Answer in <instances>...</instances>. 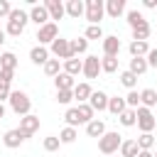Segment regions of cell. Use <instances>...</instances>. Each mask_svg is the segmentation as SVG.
I'll use <instances>...</instances> for the list:
<instances>
[{"label":"cell","mask_w":157,"mask_h":157,"mask_svg":"<svg viewBox=\"0 0 157 157\" xmlns=\"http://www.w3.org/2000/svg\"><path fill=\"white\" fill-rule=\"evenodd\" d=\"M27 22H29V15H27L25 10L12 7V12H10V17H7V29H5V34L20 37V34L25 32V25H27Z\"/></svg>","instance_id":"cell-1"},{"label":"cell","mask_w":157,"mask_h":157,"mask_svg":"<svg viewBox=\"0 0 157 157\" xmlns=\"http://www.w3.org/2000/svg\"><path fill=\"white\" fill-rule=\"evenodd\" d=\"M10 108L20 115V118H25V115H29V108H32V101H29V96L25 93V91H12L10 93Z\"/></svg>","instance_id":"cell-2"},{"label":"cell","mask_w":157,"mask_h":157,"mask_svg":"<svg viewBox=\"0 0 157 157\" xmlns=\"http://www.w3.org/2000/svg\"><path fill=\"white\" fill-rule=\"evenodd\" d=\"M120 145H123V135H118V132H105L101 140H98V150L103 152V155H115L118 150H120Z\"/></svg>","instance_id":"cell-3"},{"label":"cell","mask_w":157,"mask_h":157,"mask_svg":"<svg viewBox=\"0 0 157 157\" xmlns=\"http://www.w3.org/2000/svg\"><path fill=\"white\" fill-rule=\"evenodd\" d=\"M103 15H105L103 0H86V20H88L91 25H101Z\"/></svg>","instance_id":"cell-4"},{"label":"cell","mask_w":157,"mask_h":157,"mask_svg":"<svg viewBox=\"0 0 157 157\" xmlns=\"http://www.w3.org/2000/svg\"><path fill=\"white\" fill-rule=\"evenodd\" d=\"M52 54H54L56 59H64V61H69V59H74V52H71V39H64V37H56V39L52 42Z\"/></svg>","instance_id":"cell-5"},{"label":"cell","mask_w":157,"mask_h":157,"mask_svg":"<svg viewBox=\"0 0 157 157\" xmlns=\"http://www.w3.org/2000/svg\"><path fill=\"white\" fill-rule=\"evenodd\" d=\"M155 125H157L155 113H152L150 108L140 105V108H137V128H140L142 132H152V130H155Z\"/></svg>","instance_id":"cell-6"},{"label":"cell","mask_w":157,"mask_h":157,"mask_svg":"<svg viewBox=\"0 0 157 157\" xmlns=\"http://www.w3.org/2000/svg\"><path fill=\"white\" fill-rule=\"evenodd\" d=\"M56 37H59V27H56V22H47L44 27L37 29V39H39L42 47H44V44H52Z\"/></svg>","instance_id":"cell-7"},{"label":"cell","mask_w":157,"mask_h":157,"mask_svg":"<svg viewBox=\"0 0 157 157\" xmlns=\"http://www.w3.org/2000/svg\"><path fill=\"white\" fill-rule=\"evenodd\" d=\"M29 22H34L37 27H44L47 22H52L49 10H47L44 5H32V10H29Z\"/></svg>","instance_id":"cell-8"},{"label":"cell","mask_w":157,"mask_h":157,"mask_svg":"<svg viewBox=\"0 0 157 157\" xmlns=\"http://www.w3.org/2000/svg\"><path fill=\"white\" fill-rule=\"evenodd\" d=\"M20 130L25 132V137H32L37 130H39V115H25V118H20Z\"/></svg>","instance_id":"cell-9"},{"label":"cell","mask_w":157,"mask_h":157,"mask_svg":"<svg viewBox=\"0 0 157 157\" xmlns=\"http://www.w3.org/2000/svg\"><path fill=\"white\" fill-rule=\"evenodd\" d=\"M25 140H27V137H25V132H22L20 128H12V130H7V132L2 135V142H5V147H10V150L20 147Z\"/></svg>","instance_id":"cell-10"},{"label":"cell","mask_w":157,"mask_h":157,"mask_svg":"<svg viewBox=\"0 0 157 157\" xmlns=\"http://www.w3.org/2000/svg\"><path fill=\"white\" fill-rule=\"evenodd\" d=\"M98 71H101V59H98L96 54H88V56L83 59V76H86V78H96Z\"/></svg>","instance_id":"cell-11"},{"label":"cell","mask_w":157,"mask_h":157,"mask_svg":"<svg viewBox=\"0 0 157 157\" xmlns=\"http://www.w3.org/2000/svg\"><path fill=\"white\" fill-rule=\"evenodd\" d=\"M44 7L49 10V17H52V20H61V17L66 15V5H64L61 0H47Z\"/></svg>","instance_id":"cell-12"},{"label":"cell","mask_w":157,"mask_h":157,"mask_svg":"<svg viewBox=\"0 0 157 157\" xmlns=\"http://www.w3.org/2000/svg\"><path fill=\"white\" fill-rule=\"evenodd\" d=\"M118 52H120V39L115 34L103 37V56H118Z\"/></svg>","instance_id":"cell-13"},{"label":"cell","mask_w":157,"mask_h":157,"mask_svg":"<svg viewBox=\"0 0 157 157\" xmlns=\"http://www.w3.org/2000/svg\"><path fill=\"white\" fill-rule=\"evenodd\" d=\"M64 5H66V15L74 17V20H78L81 15H86V2H81V0H66Z\"/></svg>","instance_id":"cell-14"},{"label":"cell","mask_w":157,"mask_h":157,"mask_svg":"<svg viewBox=\"0 0 157 157\" xmlns=\"http://www.w3.org/2000/svg\"><path fill=\"white\" fill-rule=\"evenodd\" d=\"M29 59H32V64H47L49 61V49L47 47H42V44H37V47H32L29 49Z\"/></svg>","instance_id":"cell-15"},{"label":"cell","mask_w":157,"mask_h":157,"mask_svg":"<svg viewBox=\"0 0 157 157\" xmlns=\"http://www.w3.org/2000/svg\"><path fill=\"white\" fill-rule=\"evenodd\" d=\"M88 105H91L93 110H108V96H105L103 91H93L91 98H88Z\"/></svg>","instance_id":"cell-16"},{"label":"cell","mask_w":157,"mask_h":157,"mask_svg":"<svg viewBox=\"0 0 157 157\" xmlns=\"http://www.w3.org/2000/svg\"><path fill=\"white\" fill-rule=\"evenodd\" d=\"M123 12H125V0H108V2H105V15H108V17L118 20Z\"/></svg>","instance_id":"cell-17"},{"label":"cell","mask_w":157,"mask_h":157,"mask_svg":"<svg viewBox=\"0 0 157 157\" xmlns=\"http://www.w3.org/2000/svg\"><path fill=\"white\" fill-rule=\"evenodd\" d=\"M54 86H56V91H74V88H76L74 76H69L66 71H61V74L54 78Z\"/></svg>","instance_id":"cell-18"},{"label":"cell","mask_w":157,"mask_h":157,"mask_svg":"<svg viewBox=\"0 0 157 157\" xmlns=\"http://www.w3.org/2000/svg\"><path fill=\"white\" fill-rule=\"evenodd\" d=\"M86 132H88V137H98V140H101V137H103L108 130H105V123H103V120L93 118V120L86 125Z\"/></svg>","instance_id":"cell-19"},{"label":"cell","mask_w":157,"mask_h":157,"mask_svg":"<svg viewBox=\"0 0 157 157\" xmlns=\"http://www.w3.org/2000/svg\"><path fill=\"white\" fill-rule=\"evenodd\" d=\"M91 93H93V88H91L86 81H83V83H76V88H74V101H78V103H88Z\"/></svg>","instance_id":"cell-20"},{"label":"cell","mask_w":157,"mask_h":157,"mask_svg":"<svg viewBox=\"0 0 157 157\" xmlns=\"http://www.w3.org/2000/svg\"><path fill=\"white\" fill-rule=\"evenodd\" d=\"M147 69H150V66H147V59H145V56H135V59H130V66H128V71H130V74L142 76Z\"/></svg>","instance_id":"cell-21"},{"label":"cell","mask_w":157,"mask_h":157,"mask_svg":"<svg viewBox=\"0 0 157 157\" xmlns=\"http://www.w3.org/2000/svg\"><path fill=\"white\" fill-rule=\"evenodd\" d=\"M64 71H66L69 76H76V74H83V59H78V56H74V59H69V61H64Z\"/></svg>","instance_id":"cell-22"},{"label":"cell","mask_w":157,"mask_h":157,"mask_svg":"<svg viewBox=\"0 0 157 157\" xmlns=\"http://www.w3.org/2000/svg\"><path fill=\"white\" fill-rule=\"evenodd\" d=\"M140 105H145V108H157V93H155V88L140 91Z\"/></svg>","instance_id":"cell-23"},{"label":"cell","mask_w":157,"mask_h":157,"mask_svg":"<svg viewBox=\"0 0 157 157\" xmlns=\"http://www.w3.org/2000/svg\"><path fill=\"white\" fill-rule=\"evenodd\" d=\"M118 120H120V125L132 128V125H137V110H135V108H128V110H123V113L118 115Z\"/></svg>","instance_id":"cell-24"},{"label":"cell","mask_w":157,"mask_h":157,"mask_svg":"<svg viewBox=\"0 0 157 157\" xmlns=\"http://www.w3.org/2000/svg\"><path fill=\"white\" fill-rule=\"evenodd\" d=\"M120 155H123V157H137V155H140L137 140H123V145H120Z\"/></svg>","instance_id":"cell-25"},{"label":"cell","mask_w":157,"mask_h":157,"mask_svg":"<svg viewBox=\"0 0 157 157\" xmlns=\"http://www.w3.org/2000/svg\"><path fill=\"white\" fill-rule=\"evenodd\" d=\"M128 25H130V29H137V27L147 25V20H145L142 12H137V10H128Z\"/></svg>","instance_id":"cell-26"},{"label":"cell","mask_w":157,"mask_h":157,"mask_svg":"<svg viewBox=\"0 0 157 157\" xmlns=\"http://www.w3.org/2000/svg\"><path fill=\"white\" fill-rule=\"evenodd\" d=\"M108 110H110L113 115H120L123 110H128V103H125V98H120V96H115V98H108Z\"/></svg>","instance_id":"cell-27"},{"label":"cell","mask_w":157,"mask_h":157,"mask_svg":"<svg viewBox=\"0 0 157 157\" xmlns=\"http://www.w3.org/2000/svg\"><path fill=\"white\" fill-rule=\"evenodd\" d=\"M128 52H130V56H132V59H135V56H147L150 47H147V42H130Z\"/></svg>","instance_id":"cell-28"},{"label":"cell","mask_w":157,"mask_h":157,"mask_svg":"<svg viewBox=\"0 0 157 157\" xmlns=\"http://www.w3.org/2000/svg\"><path fill=\"white\" fill-rule=\"evenodd\" d=\"M76 108H78V118H81V123H83V125H88V123L93 120V113H96V110H93L88 103H78Z\"/></svg>","instance_id":"cell-29"},{"label":"cell","mask_w":157,"mask_h":157,"mask_svg":"<svg viewBox=\"0 0 157 157\" xmlns=\"http://www.w3.org/2000/svg\"><path fill=\"white\" fill-rule=\"evenodd\" d=\"M0 69H10V71H15V69H17V56H15L12 52H5V54L0 56Z\"/></svg>","instance_id":"cell-30"},{"label":"cell","mask_w":157,"mask_h":157,"mask_svg":"<svg viewBox=\"0 0 157 157\" xmlns=\"http://www.w3.org/2000/svg\"><path fill=\"white\" fill-rule=\"evenodd\" d=\"M101 71L115 74V71H118V56H103V59H101Z\"/></svg>","instance_id":"cell-31"},{"label":"cell","mask_w":157,"mask_h":157,"mask_svg":"<svg viewBox=\"0 0 157 157\" xmlns=\"http://www.w3.org/2000/svg\"><path fill=\"white\" fill-rule=\"evenodd\" d=\"M64 120H66V125H69V128H76V125H81L78 108H66V113H64Z\"/></svg>","instance_id":"cell-32"},{"label":"cell","mask_w":157,"mask_h":157,"mask_svg":"<svg viewBox=\"0 0 157 157\" xmlns=\"http://www.w3.org/2000/svg\"><path fill=\"white\" fill-rule=\"evenodd\" d=\"M76 137H78L76 128H69V125H66V128H64V130L59 132V140H61V145H71V142H74Z\"/></svg>","instance_id":"cell-33"},{"label":"cell","mask_w":157,"mask_h":157,"mask_svg":"<svg viewBox=\"0 0 157 157\" xmlns=\"http://www.w3.org/2000/svg\"><path fill=\"white\" fill-rule=\"evenodd\" d=\"M150 22L147 25H142V27H137V29H132V42H147V37H150Z\"/></svg>","instance_id":"cell-34"},{"label":"cell","mask_w":157,"mask_h":157,"mask_svg":"<svg viewBox=\"0 0 157 157\" xmlns=\"http://www.w3.org/2000/svg\"><path fill=\"white\" fill-rule=\"evenodd\" d=\"M88 49V39L86 37H78V39H71V52H74V56H78V54H83Z\"/></svg>","instance_id":"cell-35"},{"label":"cell","mask_w":157,"mask_h":157,"mask_svg":"<svg viewBox=\"0 0 157 157\" xmlns=\"http://www.w3.org/2000/svg\"><path fill=\"white\" fill-rule=\"evenodd\" d=\"M137 147H140V150H152V147H155V135H152V132H142V135L137 137Z\"/></svg>","instance_id":"cell-36"},{"label":"cell","mask_w":157,"mask_h":157,"mask_svg":"<svg viewBox=\"0 0 157 157\" xmlns=\"http://www.w3.org/2000/svg\"><path fill=\"white\" fill-rule=\"evenodd\" d=\"M44 74L47 76H52V78H56L61 71H59V59H49L47 64H44Z\"/></svg>","instance_id":"cell-37"},{"label":"cell","mask_w":157,"mask_h":157,"mask_svg":"<svg viewBox=\"0 0 157 157\" xmlns=\"http://www.w3.org/2000/svg\"><path fill=\"white\" fill-rule=\"evenodd\" d=\"M120 83H123L125 88H130V91H135V83H137V76H135V74H130V71H123V74H120Z\"/></svg>","instance_id":"cell-38"},{"label":"cell","mask_w":157,"mask_h":157,"mask_svg":"<svg viewBox=\"0 0 157 157\" xmlns=\"http://www.w3.org/2000/svg\"><path fill=\"white\" fill-rule=\"evenodd\" d=\"M83 37H86V39H103V29H101V25H88Z\"/></svg>","instance_id":"cell-39"},{"label":"cell","mask_w":157,"mask_h":157,"mask_svg":"<svg viewBox=\"0 0 157 157\" xmlns=\"http://www.w3.org/2000/svg\"><path fill=\"white\" fill-rule=\"evenodd\" d=\"M59 145H61L59 135H49V137H44V150H47V152H56Z\"/></svg>","instance_id":"cell-40"},{"label":"cell","mask_w":157,"mask_h":157,"mask_svg":"<svg viewBox=\"0 0 157 157\" xmlns=\"http://www.w3.org/2000/svg\"><path fill=\"white\" fill-rule=\"evenodd\" d=\"M125 103H128V108H135V110H137V108H140V93H137V91H130V93L125 96Z\"/></svg>","instance_id":"cell-41"},{"label":"cell","mask_w":157,"mask_h":157,"mask_svg":"<svg viewBox=\"0 0 157 157\" xmlns=\"http://www.w3.org/2000/svg\"><path fill=\"white\" fill-rule=\"evenodd\" d=\"M56 101H59L61 105H69V103L74 101V91H56Z\"/></svg>","instance_id":"cell-42"},{"label":"cell","mask_w":157,"mask_h":157,"mask_svg":"<svg viewBox=\"0 0 157 157\" xmlns=\"http://www.w3.org/2000/svg\"><path fill=\"white\" fill-rule=\"evenodd\" d=\"M10 93H12L10 83H2V81H0V103H2V101H7V98H10Z\"/></svg>","instance_id":"cell-43"},{"label":"cell","mask_w":157,"mask_h":157,"mask_svg":"<svg viewBox=\"0 0 157 157\" xmlns=\"http://www.w3.org/2000/svg\"><path fill=\"white\" fill-rule=\"evenodd\" d=\"M10 12H12V5L7 0H0V17H10Z\"/></svg>","instance_id":"cell-44"},{"label":"cell","mask_w":157,"mask_h":157,"mask_svg":"<svg viewBox=\"0 0 157 157\" xmlns=\"http://www.w3.org/2000/svg\"><path fill=\"white\" fill-rule=\"evenodd\" d=\"M12 76H15V71H10V69H0V81H2V83H10Z\"/></svg>","instance_id":"cell-45"},{"label":"cell","mask_w":157,"mask_h":157,"mask_svg":"<svg viewBox=\"0 0 157 157\" xmlns=\"http://www.w3.org/2000/svg\"><path fill=\"white\" fill-rule=\"evenodd\" d=\"M145 59H147V66H157V49H150Z\"/></svg>","instance_id":"cell-46"},{"label":"cell","mask_w":157,"mask_h":157,"mask_svg":"<svg viewBox=\"0 0 157 157\" xmlns=\"http://www.w3.org/2000/svg\"><path fill=\"white\" fill-rule=\"evenodd\" d=\"M142 5H145L147 10H155V7H157V0H142Z\"/></svg>","instance_id":"cell-47"},{"label":"cell","mask_w":157,"mask_h":157,"mask_svg":"<svg viewBox=\"0 0 157 157\" xmlns=\"http://www.w3.org/2000/svg\"><path fill=\"white\" fill-rule=\"evenodd\" d=\"M137 157H155V152H152V150H140Z\"/></svg>","instance_id":"cell-48"},{"label":"cell","mask_w":157,"mask_h":157,"mask_svg":"<svg viewBox=\"0 0 157 157\" xmlns=\"http://www.w3.org/2000/svg\"><path fill=\"white\" fill-rule=\"evenodd\" d=\"M2 118H5V105L0 103V120H2Z\"/></svg>","instance_id":"cell-49"},{"label":"cell","mask_w":157,"mask_h":157,"mask_svg":"<svg viewBox=\"0 0 157 157\" xmlns=\"http://www.w3.org/2000/svg\"><path fill=\"white\" fill-rule=\"evenodd\" d=\"M0 44H5V32L0 29Z\"/></svg>","instance_id":"cell-50"},{"label":"cell","mask_w":157,"mask_h":157,"mask_svg":"<svg viewBox=\"0 0 157 157\" xmlns=\"http://www.w3.org/2000/svg\"><path fill=\"white\" fill-rule=\"evenodd\" d=\"M155 93H157V88H155Z\"/></svg>","instance_id":"cell-51"},{"label":"cell","mask_w":157,"mask_h":157,"mask_svg":"<svg viewBox=\"0 0 157 157\" xmlns=\"http://www.w3.org/2000/svg\"><path fill=\"white\" fill-rule=\"evenodd\" d=\"M155 118H157V113H155Z\"/></svg>","instance_id":"cell-52"},{"label":"cell","mask_w":157,"mask_h":157,"mask_svg":"<svg viewBox=\"0 0 157 157\" xmlns=\"http://www.w3.org/2000/svg\"><path fill=\"white\" fill-rule=\"evenodd\" d=\"M155 157H157V152H155Z\"/></svg>","instance_id":"cell-53"},{"label":"cell","mask_w":157,"mask_h":157,"mask_svg":"<svg viewBox=\"0 0 157 157\" xmlns=\"http://www.w3.org/2000/svg\"><path fill=\"white\" fill-rule=\"evenodd\" d=\"M110 157H113V155H110Z\"/></svg>","instance_id":"cell-54"}]
</instances>
